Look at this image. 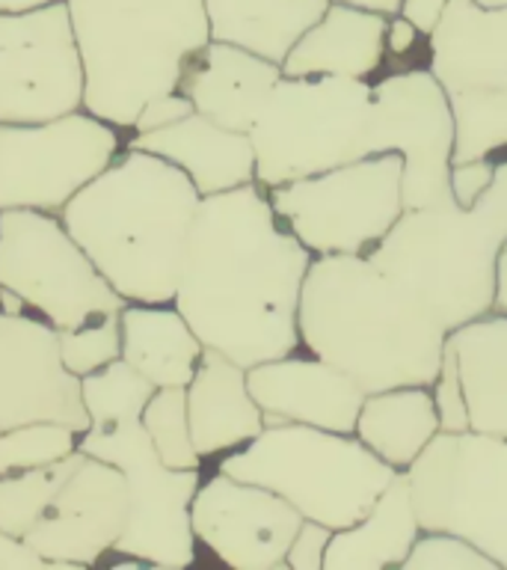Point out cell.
I'll use <instances>...</instances> for the list:
<instances>
[{"instance_id":"f1b7e54d","label":"cell","mask_w":507,"mask_h":570,"mask_svg":"<svg viewBox=\"0 0 507 570\" xmlns=\"http://www.w3.org/2000/svg\"><path fill=\"white\" fill-rule=\"evenodd\" d=\"M80 458L83 452H74L62 461L48 463V466L0 475V532L24 538L36 525V520L42 517L44 508L51 505L57 490L74 472Z\"/></svg>"},{"instance_id":"ab89813d","label":"cell","mask_w":507,"mask_h":570,"mask_svg":"<svg viewBox=\"0 0 507 570\" xmlns=\"http://www.w3.org/2000/svg\"><path fill=\"white\" fill-rule=\"evenodd\" d=\"M0 570H51L48 561L24 541L0 532Z\"/></svg>"},{"instance_id":"bcb514c9","label":"cell","mask_w":507,"mask_h":570,"mask_svg":"<svg viewBox=\"0 0 507 570\" xmlns=\"http://www.w3.org/2000/svg\"><path fill=\"white\" fill-rule=\"evenodd\" d=\"M475 3L484 9H505L507 7V0H475Z\"/></svg>"},{"instance_id":"1f68e13d","label":"cell","mask_w":507,"mask_h":570,"mask_svg":"<svg viewBox=\"0 0 507 570\" xmlns=\"http://www.w3.org/2000/svg\"><path fill=\"white\" fill-rule=\"evenodd\" d=\"M78 452V431L62 422H30L0 434V475L48 466Z\"/></svg>"},{"instance_id":"74e56055","label":"cell","mask_w":507,"mask_h":570,"mask_svg":"<svg viewBox=\"0 0 507 570\" xmlns=\"http://www.w3.org/2000/svg\"><path fill=\"white\" fill-rule=\"evenodd\" d=\"M493 176H496V160L493 158H478L466 160V164H454L451 167V194L457 199V205L463 208H471L478 203L484 190L493 185Z\"/></svg>"},{"instance_id":"e575fe53","label":"cell","mask_w":507,"mask_h":570,"mask_svg":"<svg viewBox=\"0 0 507 570\" xmlns=\"http://www.w3.org/2000/svg\"><path fill=\"white\" fill-rule=\"evenodd\" d=\"M430 390H434L436 413H439V431L445 434L469 431V410H466V395H463L460 368H457V356L448 345H445L443 365H439V374Z\"/></svg>"},{"instance_id":"4fadbf2b","label":"cell","mask_w":507,"mask_h":570,"mask_svg":"<svg viewBox=\"0 0 507 570\" xmlns=\"http://www.w3.org/2000/svg\"><path fill=\"white\" fill-rule=\"evenodd\" d=\"M122 146V131L87 110L48 122L0 125V212L60 214Z\"/></svg>"},{"instance_id":"3957f363","label":"cell","mask_w":507,"mask_h":570,"mask_svg":"<svg viewBox=\"0 0 507 570\" xmlns=\"http://www.w3.org/2000/svg\"><path fill=\"white\" fill-rule=\"evenodd\" d=\"M202 196L187 173L128 149L62 205L60 220L128 303H172Z\"/></svg>"},{"instance_id":"ffe728a7","label":"cell","mask_w":507,"mask_h":570,"mask_svg":"<svg viewBox=\"0 0 507 570\" xmlns=\"http://www.w3.org/2000/svg\"><path fill=\"white\" fill-rule=\"evenodd\" d=\"M279 78L282 66L235 45L208 42L185 60L176 92L193 101L196 114L247 134Z\"/></svg>"},{"instance_id":"e0dca14e","label":"cell","mask_w":507,"mask_h":570,"mask_svg":"<svg viewBox=\"0 0 507 570\" xmlns=\"http://www.w3.org/2000/svg\"><path fill=\"white\" fill-rule=\"evenodd\" d=\"M30 422L89 428L80 377L62 363L57 327L33 312H0V434Z\"/></svg>"},{"instance_id":"603a6c76","label":"cell","mask_w":507,"mask_h":570,"mask_svg":"<svg viewBox=\"0 0 507 570\" xmlns=\"http://www.w3.org/2000/svg\"><path fill=\"white\" fill-rule=\"evenodd\" d=\"M386 27L389 16L382 12L329 0L318 24H311L285 57L282 75L371 80L386 66Z\"/></svg>"},{"instance_id":"44dd1931","label":"cell","mask_w":507,"mask_h":570,"mask_svg":"<svg viewBox=\"0 0 507 570\" xmlns=\"http://www.w3.org/2000/svg\"><path fill=\"white\" fill-rule=\"evenodd\" d=\"M128 149L151 151L176 164L193 181L199 196L252 185L256 181V149L249 134L231 131L208 116L190 114L172 125L125 137Z\"/></svg>"},{"instance_id":"8d00e7d4","label":"cell","mask_w":507,"mask_h":570,"mask_svg":"<svg viewBox=\"0 0 507 570\" xmlns=\"http://www.w3.org/2000/svg\"><path fill=\"white\" fill-rule=\"evenodd\" d=\"M329 538L332 529L318 520H302V525L294 534L288 556H285V568L291 570H324V559H327Z\"/></svg>"},{"instance_id":"60d3db41","label":"cell","mask_w":507,"mask_h":570,"mask_svg":"<svg viewBox=\"0 0 507 570\" xmlns=\"http://www.w3.org/2000/svg\"><path fill=\"white\" fill-rule=\"evenodd\" d=\"M448 0H404L400 3V16H407L421 33H430L436 24V18L443 16V9Z\"/></svg>"},{"instance_id":"52a82bcc","label":"cell","mask_w":507,"mask_h":570,"mask_svg":"<svg viewBox=\"0 0 507 570\" xmlns=\"http://www.w3.org/2000/svg\"><path fill=\"white\" fill-rule=\"evenodd\" d=\"M371 87V80L332 75L276 80L247 131L256 185L270 190L362 158Z\"/></svg>"},{"instance_id":"7402d4cb","label":"cell","mask_w":507,"mask_h":570,"mask_svg":"<svg viewBox=\"0 0 507 570\" xmlns=\"http://www.w3.org/2000/svg\"><path fill=\"white\" fill-rule=\"evenodd\" d=\"M187 419L202 461L247 445L267 425L249 392L247 368L213 347H205L193 381L187 383Z\"/></svg>"},{"instance_id":"6da1fadb","label":"cell","mask_w":507,"mask_h":570,"mask_svg":"<svg viewBox=\"0 0 507 570\" xmlns=\"http://www.w3.org/2000/svg\"><path fill=\"white\" fill-rule=\"evenodd\" d=\"M311 262L261 185L202 196L172 303L205 347L252 368L302 351L297 309Z\"/></svg>"},{"instance_id":"b9f144b4","label":"cell","mask_w":507,"mask_h":570,"mask_svg":"<svg viewBox=\"0 0 507 570\" xmlns=\"http://www.w3.org/2000/svg\"><path fill=\"white\" fill-rule=\"evenodd\" d=\"M493 309L505 312L507 315V240L501 253H498V265H496V303Z\"/></svg>"},{"instance_id":"ac0fdd59","label":"cell","mask_w":507,"mask_h":570,"mask_svg":"<svg viewBox=\"0 0 507 570\" xmlns=\"http://www.w3.org/2000/svg\"><path fill=\"white\" fill-rule=\"evenodd\" d=\"M128 511L131 499L125 472L83 454L24 541L51 570L96 568L122 538Z\"/></svg>"},{"instance_id":"7bdbcfd3","label":"cell","mask_w":507,"mask_h":570,"mask_svg":"<svg viewBox=\"0 0 507 570\" xmlns=\"http://www.w3.org/2000/svg\"><path fill=\"white\" fill-rule=\"evenodd\" d=\"M53 3H69V0H0V12H36V9L53 7Z\"/></svg>"},{"instance_id":"cb8c5ba5","label":"cell","mask_w":507,"mask_h":570,"mask_svg":"<svg viewBox=\"0 0 507 570\" xmlns=\"http://www.w3.org/2000/svg\"><path fill=\"white\" fill-rule=\"evenodd\" d=\"M421 534L407 470H400L362 520L329 538L324 570L400 568Z\"/></svg>"},{"instance_id":"5b68a950","label":"cell","mask_w":507,"mask_h":570,"mask_svg":"<svg viewBox=\"0 0 507 570\" xmlns=\"http://www.w3.org/2000/svg\"><path fill=\"white\" fill-rule=\"evenodd\" d=\"M507 240V158L471 208L457 199L407 208L365 256L412 292L448 333L493 312L496 265Z\"/></svg>"},{"instance_id":"836d02e7","label":"cell","mask_w":507,"mask_h":570,"mask_svg":"<svg viewBox=\"0 0 507 570\" xmlns=\"http://www.w3.org/2000/svg\"><path fill=\"white\" fill-rule=\"evenodd\" d=\"M404 570H501L487 552L454 532H421L400 564Z\"/></svg>"},{"instance_id":"484cf974","label":"cell","mask_w":507,"mask_h":570,"mask_svg":"<svg viewBox=\"0 0 507 570\" xmlns=\"http://www.w3.org/2000/svg\"><path fill=\"white\" fill-rule=\"evenodd\" d=\"M122 324V360L151 381L163 386H187L205 345L176 309V303H128L119 315Z\"/></svg>"},{"instance_id":"f6af8a7d","label":"cell","mask_w":507,"mask_h":570,"mask_svg":"<svg viewBox=\"0 0 507 570\" xmlns=\"http://www.w3.org/2000/svg\"><path fill=\"white\" fill-rule=\"evenodd\" d=\"M0 312H12V315H18V312H30V309H27L24 301H21L18 294H12L9 288L0 285Z\"/></svg>"},{"instance_id":"d6a6232c","label":"cell","mask_w":507,"mask_h":570,"mask_svg":"<svg viewBox=\"0 0 507 570\" xmlns=\"http://www.w3.org/2000/svg\"><path fill=\"white\" fill-rule=\"evenodd\" d=\"M122 312L113 315H101V318L87 321L83 327L74 330H57L60 338V354L62 363L71 374L98 372L107 363H113L122 356V324H119Z\"/></svg>"},{"instance_id":"ee69618b","label":"cell","mask_w":507,"mask_h":570,"mask_svg":"<svg viewBox=\"0 0 507 570\" xmlns=\"http://www.w3.org/2000/svg\"><path fill=\"white\" fill-rule=\"evenodd\" d=\"M336 3H354V7L374 9V12H382V16H395V12H400L404 0H336Z\"/></svg>"},{"instance_id":"d590c367","label":"cell","mask_w":507,"mask_h":570,"mask_svg":"<svg viewBox=\"0 0 507 570\" xmlns=\"http://www.w3.org/2000/svg\"><path fill=\"white\" fill-rule=\"evenodd\" d=\"M427 57V36L418 30L407 16H389V27H386V66L389 71H407L418 69L421 62L416 57Z\"/></svg>"},{"instance_id":"8992f818","label":"cell","mask_w":507,"mask_h":570,"mask_svg":"<svg viewBox=\"0 0 507 570\" xmlns=\"http://www.w3.org/2000/svg\"><path fill=\"white\" fill-rule=\"evenodd\" d=\"M217 470L274 490L306 520H318L332 532L362 520L400 472L356 434L297 422L265 425L256 440L222 454Z\"/></svg>"},{"instance_id":"83f0119b","label":"cell","mask_w":507,"mask_h":570,"mask_svg":"<svg viewBox=\"0 0 507 570\" xmlns=\"http://www.w3.org/2000/svg\"><path fill=\"white\" fill-rule=\"evenodd\" d=\"M436 434L439 413L430 386L371 392L356 419V436L395 470H409Z\"/></svg>"},{"instance_id":"d4e9b609","label":"cell","mask_w":507,"mask_h":570,"mask_svg":"<svg viewBox=\"0 0 507 570\" xmlns=\"http://www.w3.org/2000/svg\"><path fill=\"white\" fill-rule=\"evenodd\" d=\"M460 368L469 431L507 436V315L487 312L445 338Z\"/></svg>"},{"instance_id":"f35d334b","label":"cell","mask_w":507,"mask_h":570,"mask_svg":"<svg viewBox=\"0 0 507 570\" xmlns=\"http://www.w3.org/2000/svg\"><path fill=\"white\" fill-rule=\"evenodd\" d=\"M196 114L193 101L181 92H169V96H158L151 98L149 105L142 107L140 116H137V122H133L131 134H142V131H155V128H163V125H172L178 119H185V116Z\"/></svg>"},{"instance_id":"30bf717a","label":"cell","mask_w":507,"mask_h":570,"mask_svg":"<svg viewBox=\"0 0 507 570\" xmlns=\"http://www.w3.org/2000/svg\"><path fill=\"white\" fill-rule=\"evenodd\" d=\"M279 220L315 256H365L404 208V158L382 151L267 190Z\"/></svg>"},{"instance_id":"9a60e30c","label":"cell","mask_w":507,"mask_h":570,"mask_svg":"<svg viewBox=\"0 0 507 570\" xmlns=\"http://www.w3.org/2000/svg\"><path fill=\"white\" fill-rule=\"evenodd\" d=\"M83 110V62L69 3L0 12V125H33Z\"/></svg>"},{"instance_id":"4316f807","label":"cell","mask_w":507,"mask_h":570,"mask_svg":"<svg viewBox=\"0 0 507 570\" xmlns=\"http://www.w3.org/2000/svg\"><path fill=\"white\" fill-rule=\"evenodd\" d=\"M329 0H205L211 42L235 45L282 66Z\"/></svg>"},{"instance_id":"4dcf8cb0","label":"cell","mask_w":507,"mask_h":570,"mask_svg":"<svg viewBox=\"0 0 507 570\" xmlns=\"http://www.w3.org/2000/svg\"><path fill=\"white\" fill-rule=\"evenodd\" d=\"M142 428L167 466L202 470V458L196 452L193 436H190V419H187V386L155 390L142 410Z\"/></svg>"},{"instance_id":"277c9868","label":"cell","mask_w":507,"mask_h":570,"mask_svg":"<svg viewBox=\"0 0 507 570\" xmlns=\"http://www.w3.org/2000/svg\"><path fill=\"white\" fill-rule=\"evenodd\" d=\"M83 62V110L131 131L151 98L178 89L181 66L211 42L205 0H69Z\"/></svg>"},{"instance_id":"2e32d148","label":"cell","mask_w":507,"mask_h":570,"mask_svg":"<svg viewBox=\"0 0 507 570\" xmlns=\"http://www.w3.org/2000/svg\"><path fill=\"white\" fill-rule=\"evenodd\" d=\"M193 534L213 559L235 570L285 568V556L306 517L274 490L213 472L196 490Z\"/></svg>"},{"instance_id":"8fae6325","label":"cell","mask_w":507,"mask_h":570,"mask_svg":"<svg viewBox=\"0 0 507 570\" xmlns=\"http://www.w3.org/2000/svg\"><path fill=\"white\" fill-rule=\"evenodd\" d=\"M421 532H454L507 570V436L439 434L407 470Z\"/></svg>"},{"instance_id":"9c48e42d","label":"cell","mask_w":507,"mask_h":570,"mask_svg":"<svg viewBox=\"0 0 507 570\" xmlns=\"http://www.w3.org/2000/svg\"><path fill=\"white\" fill-rule=\"evenodd\" d=\"M427 69L454 114V164L507 149V7L448 0L427 33Z\"/></svg>"},{"instance_id":"7a4b0ae2","label":"cell","mask_w":507,"mask_h":570,"mask_svg":"<svg viewBox=\"0 0 507 570\" xmlns=\"http://www.w3.org/2000/svg\"><path fill=\"white\" fill-rule=\"evenodd\" d=\"M302 351L350 374L365 395L434 386L448 327L368 256H315L297 309Z\"/></svg>"},{"instance_id":"f546056e","label":"cell","mask_w":507,"mask_h":570,"mask_svg":"<svg viewBox=\"0 0 507 570\" xmlns=\"http://www.w3.org/2000/svg\"><path fill=\"white\" fill-rule=\"evenodd\" d=\"M155 390L158 386L125 363L122 356L107 363L105 368L80 377L89 425H113V422H125V419H142V410L155 395Z\"/></svg>"},{"instance_id":"7c38bea8","label":"cell","mask_w":507,"mask_h":570,"mask_svg":"<svg viewBox=\"0 0 507 570\" xmlns=\"http://www.w3.org/2000/svg\"><path fill=\"white\" fill-rule=\"evenodd\" d=\"M0 285L57 330L83 327L128 306L71 238L60 214L33 208L0 212Z\"/></svg>"},{"instance_id":"ba28073f","label":"cell","mask_w":507,"mask_h":570,"mask_svg":"<svg viewBox=\"0 0 507 570\" xmlns=\"http://www.w3.org/2000/svg\"><path fill=\"white\" fill-rule=\"evenodd\" d=\"M78 452L113 463L128 481V525L110 550L116 568H190L199 547L190 505L202 484V470H172L160 461L142 419L89 425L78 434Z\"/></svg>"},{"instance_id":"d6986e66","label":"cell","mask_w":507,"mask_h":570,"mask_svg":"<svg viewBox=\"0 0 507 570\" xmlns=\"http://www.w3.org/2000/svg\"><path fill=\"white\" fill-rule=\"evenodd\" d=\"M252 399L265 413L267 425L327 428L338 434H356V419L365 404V390L327 360L294 351L247 368Z\"/></svg>"},{"instance_id":"5bb4252c","label":"cell","mask_w":507,"mask_h":570,"mask_svg":"<svg viewBox=\"0 0 507 570\" xmlns=\"http://www.w3.org/2000/svg\"><path fill=\"white\" fill-rule=\"evenodd\" d=\"M382 151L404 158V208H427L454 196V114L427 66L374 80L362 158Z\"/></svg>"}]
</instances>
